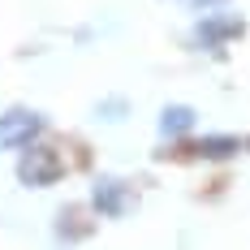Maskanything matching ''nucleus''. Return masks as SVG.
Here are the masks:
<instances>
[{"label":"nucleus","instance_id":"39448f33","mask_svg":"<svg viewBox=\"0 0 250 250\" xmlns=\"http://www.w3.org/2000/svg\"><path fill=\"white\" fill-rule=\"evenodd\" d=\"M190 129H194V108L168 104V108L160 112V134H164V138H186Z\"/></svg>","mask_w":250,"mask_h":250},{"label":"nucleus","instance_id":"20e7f679","mask_svg":"<svg viewBox=\"0 0 250 250\" xmlns=\"http://www.w3.org/2000/svg\"><path fill=\"white\" fill-rule=\"evenodd\" d=\"M91 203H95L100 216H125V211H129V186H125L121 177H100Z\"/></svg>","mask_w":250,"mask_h":250},{"label":"nucleus","instance_id":"0eeeda50","mask_svg":"<svg viewBox=\"0 0 250 250\" xmlns=\"http://www.w3.org/2000/svg\"><path fill=\"white\" fill-rule=\"evenodd\" d=\"M181 4H190V9H216V4H225V0H181Z\"/></svg>","mask_w":250,"mask_h":250},{"label":"nucleus","instance_id":"423d86ee","mask_svg":"<svg viewBox=\"0 0 250 250\" xmlns=\"http://www.w3.org/2000/svg\"><path fill=\"white\" fill-rule=\"evenodd\" d=\"M233 151H237V138H203L199 147H194V155H203V160H225Z\"/></svg>","mask_w":250,"mask_h":250},{"label":"nucleus","instance_id":"f03ea898","mask_svg":"<svg viewBox=\"0 0 250 250\" xmlns=\"http://www.w3.org/2000/svg\"><path fill=\"white\" fill-rule=\"evenodd\" d=\"M39 129H43V117H39V112H30V108H9V112L0 117V151L26 147Z\"/></svg>","mask_w":250,"mask_h":250},{"label":"nucleus","instance_id":"7ed1b4c3","mask_svg":"<svg viewBox=\"0 0 250 250\" xmlns=\"http://www.w3.org/2000/svg\"><path fill=\"white\" fill-rule=\"evenodd\" d=\"M246 30V22L242 18H233V13H216V18H199V26H194V43H203V48H225L229 39H237Z\"/></svg>","mask_w":250,"mask_h":250},{"label":"nucleus","instance_id":"f257e3e1","mask_svg":"<svg viewBox=\"0 0 250 250\" xmlns=\"http://www.w3.org/2000/svg\"><path fill=\"white\" fill-rule=\"evenodd\" d=\"M61 177H65V160L52 147H30L22 160H18V181H22V186H52V181H61Z\"/></svg>","mask_w":250,"mask_h":250}]
</instances>
